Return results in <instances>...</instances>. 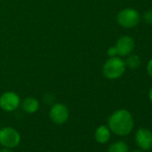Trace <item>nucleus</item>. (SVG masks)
I'll return each instance as SVG.
<instances>
[{
  "label": "nucleus",
  "mask_w": 152,
  "mask_h": 152,
  "mask_svg": "<svg viewBox=\"0 0 152 152\" xmlns=\"http://www.w3.org/2000/svg\"><path fill=\"white\" fill-rule=\"evenodd\" d=\"M0 152H12V151L10 150V148H3V149L0 150Z\"/></svg>",
  "instance_id": "f3484780"
},
{
  "label": "nucleus",
  "mask_w": 152,
  "mask_h": 152,
  "mask_svg": "<svg viewBox=\"0 0 152 152\" xmlns=\"http://www.w3.org/2000/svg\"><path fill=\"white\" fill-rule=\"evenodd\" d=\"M21 104L20 97L13 91H7L0 97V107L7 112L16 110Z\"/></svg>",
  "instance_id": "39448f33"
},
{
  "label": "nucleus",
  "mask_w": 152,
  "mask_h": 152,
  "mask_svg": "<svg viewBox=\"0 0 152 152\" xmlns=\"http://www.w3.org/2000/svg\"><path fill=\"white\" fill-rule=\"evenodd\" d=\"M107 56H109V57H114V56H117L118 55H117V50H116V48H115V46H114V47H110L108 49H107Z\"/></svg>",
  "instance_id": "4468645a"
},
{
  "label": "nucleus",
  "mask_w": 152,
  "mask_h": 152,
  "mask_svg": "<svg viewBox=\"0 0 152 152\" xmlns=\"http://www.w3.org/2000/svg\"><path fill=\"white\" fill-rule=\"evenodd\" d=\"M128 151H129V147L124 141H116L112 143L107 150V152H128Z\"/></svg>",
  "instance_id": "f8f14e48"
},
{
  "label": "nucleus",
  "mask_w": 152,
  "mask_h": 152,
  "mask_svg": "<svg viewBox=\"0 0 152 152\" xmlns=\"http://www.w3.org/2000/svg\"><path fill=\"white\" fill-rule=\"evenodd\" d=\"M126 65L124 59L120 56L110 57L103 65L102 72L104 76L108 80H116L125 72Z\"/></svg>",
  "instance_id": "f03ea898"
},
{
  "label": "nucleus",
  "mask_w": 152,
  "mask_h": 152,
  "mask_svg": "<svg viewBox=\"0 0 152 152\" xmlns=\"http://www.w3.org/2000/svg\"><path fill=\"white\" fill-rule=\"evenodd\" d=\"M135 42L130 36H122L116 41L115 48L119 56H127L134 49Z\"/></svg>",
  "instance_id": "0eeeda50"
},
{
  "label": "nucleus",
  "mask_w": 152,
  "mask_h": 152,
  "mask_svg": "<svg viewBox=\"0 0 152 152\" xmlns=\"http://www.w3.org/2000/svg\"><path fill=\"white\" fill-rule=\"evenodd\" d=\"M95 139L100 144L107 143L110 139V129L106 125L99 126L95 132Z\"/></svg>",
  "instance_id": "1a4fd4ad"
},
{
  "label": "nucleus",
  "mask_w": 152,
  "mask_h": 152,
  "mask_svg": "<svg viewBox=\"0 0 152 152\" xmlns=\"http://www.w3.org/2000/svg\"><path fill=\"white\" fill-rule=\"evenodd\" d=\"M148 99H149V100L152 102V87L150 88L149 92H148Z\"/></svg>",
  "instance_id": "dca6fc26"
},
{
  "label": "nucleus",
  "mask_w": 152,
  "mask_h": 152,
  "mask_svg": "<svg viewBox=\"0 0 152 152\" xmlns=\"http://www.w3.org/2000/svg\"><path fill=\"white\" fill-rule=\"evenodd\" d=\"M125 62V65L126 67L133 70V69H137L140 65V58L139 56L137 55H129L127 56Z\"/></svg>",
  "instance_id": "9b49d317"
},
{
  "label": "nucleus",
  "mask_w": 152,
  "mask_h": 152,
  "mask_svg": "<svg viewBox=\"0 0 152 152\" xmlns=\"http://www.w3.org/2000/svg\"><path fill=\"white\" fill-rule=\"evenodd\" d=\"M49 117L56 124H63L69 118V110L65 105L56 103L51 107L49 111Z\"/></svg>",
  "instance_id": "423d86ee"
},
{
  "label": "nucleus",
  "mask_w": 152,
  "mask_h": 152,
  "mask_svg": "<svg viewBox=\"0 0 152 152\" xmlns=\"http://www.w3.org/2000/svg\"><path fill=\"white\" fill-rule=\"evenodd\" d=\"M116 20L120 26L126 29H131L138 25L140 16L137 10L133 8H124L118 13Z\"/></svg>",
  "instance_id": "7ed1b4c3"
},
{
  "label": "nucleus",
  "mask_w": 152,
  "mask_h": 152,
  "mask_svg": "<svg viewBox=\"0 0 152 152\" xmlns=\"http://www.w3.org/2000/svg\"><path fill=\"white\" fill-rule=\"evenodd\" d=\"M132 152H141V151H140V150H138V149H137V150H133Z\"/></svg>",
  "instance_id": "a211bd4d"
},
{
  "label": "nucleus",
  "mask_w": 152,
  "mask_h": 152,
  "mask_svg": "<svg viewBox=\"0 0 152 152\" xmlns=\"http://www.w3.org/2000/svg\"><path fill=\"white\" fill-rule=\"evenodd\" d=\"M134 125L132 114L126 109H119L114 112L108 118V128L119 136L128 135Z\"/></svg>",
  "instance_id": "f257e3e1"
},
{
  "label": "nucleus",
  "mask_w": 152,
  "mask_h": 152,
  "mask_svg": "<svg viewBox=\"0 0 152 152\" xmlns=\"http://www.w3.org/2000/svg\"><path fill=\"white\" fill-rule=\"evenodd\" d=\"M20 133L12 127H5L0 130V144L7 148H13L19 145Z\"/></svg>",
  "instance_id": "20e7f679"
},
{
  "label": "nucleus",
  "mask_w": 152,
  "mask_h": 152,
  "mask_svg": "<svg viewBox=\"0 0 152 152\" xmlns=\"http://www.w3.org/2000/svg\"><path fill=\"white\" fill-rule=\"evenodd\" d=\"M135 140L139 148L149 150L152 148V132L146 128L139 129L135 133Z\"/></svg>",
  "instance_id": "6e6552de"
},
{
  "label": "nucleus",
  "mask_w": 152,
  "mask_h": 152,
  "mask_svg": "<svg viewBox=\"0 0 152 152\" xmlns=\"http://www.w3.org/2000/svg\"><path fill=\"white\" fill-rule=\"evenodd\" d=\"M143 19L148 24H152V10H148L144 13Z\"/></svg>",
  "instance_id": "ddd939ff"
},
{
  "label": "nucleus",
  "mask_w": 152,
  "mask_h": 152,
  "mask_svg": "<svg viewBox=\"0 0 152 152\" xmlns=\"http://www.w3.org/2000/svg\"><path fill=\"white\" fill-rule=\"evenodd\" d=\"M39 101L35 98H32V97L26 98L23 102V108L28 114L35 113L39 109Z\"/></svg>",
  "instance_id": "9d476101"
},
{
  "label": "nucleus",
  "mask_w": 152,
  "mask_h": 152,
  "mask_svg": "<svg viewBox=\"0 0 152 152\" xmlns=\"http://www.w3.org/2000/svg\"><path fill=\"white\" fill-rule=\"evenodd\" d=\"M147 72L149 75V77L152 78V59H150L147 64Z\"/></svg>",
  "instance_id": "2eb2a0df"
}]
</instances>
